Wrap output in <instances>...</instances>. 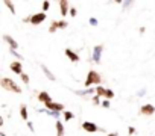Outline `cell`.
Listing matches in <instances>:
<instances>
[{
    "instance_id": "obj_1",
    "label": "cell",
    "mask_w": 155,
    "mask_h": 136,
    "mask_svg": "<svg viewBox=\"0 0 155 136\" xmlns=\"http://www.w3.org/2000/svg\"><path fill=\"white\" fill-rule=\"evenodd\" d=\"M0 86L6 91H12L15 94H21V88L12 80V79H8V77H2L0 79Z\"/></svg>"
},
{
    "instance_id": "obj_2",
    "label": "cell",
    "mask_w": 155,
    "mask_h": 136,
    "mask_svg": "<svg viewBox=\"0 0 155 136\" xmlns=\"http://www.w3.org/2000/svg\"><path fill=\"white\" fill-rule=\"evenodd\" d=\"M101 82H102V77H101V74H99L97 71H94V70H90L84 85H85V86H87V89H88L91 85H97V86H99V83H101Z\"/></svg>"
},
{
    "instance_id": "obj_3",
    "label": "cell",
    "mask_w": 155,
    "mask_h": 136,
    "mask_svg": "<svg viewBox=\"0 0 155 136\" xmlns=\"http://www.w3.org/2000/svg\"><path fill=\"white\" fill-rule=\"evenodd\" d=\"M46 18H47L46 12H38V14H32L29 18H26V21H29V23L34 24V26H38V24H41Z\"/></svg>"
},
{
    "instance_id": "obj_4",
    "label": "cell",
    "mask_w": 155,
    "mask_h": 136,
    "mask_svg": "<svg viewBox=\"0 0 155 136\" xmlns=\"http://www.w3.org/2000/svg\"><path fill=\"white\" fill-rule=\"evenodd\" d=\"M67 26H68V23H67V21H64V20H61V21H56V20H53V21L50 23L49 32H50V33H55L58 29H65Z\"/></svg>"
},
{
    "instance_id": "obj_5",
    "label": "cell",
    "mask_w": 155,
    "mask_h": 136,
    "mask_svg": "<svg viewBox=\"0 0 155 136\" xmlns=\"http://www.w3.org/2000/svg\"><path fill=\"white\" fill-rule=\"evenodd\" d=\"M102 51H104V45L99 44L93 48V54H91V60L94 63H101V57H102Z\"/></svg>"
},
{
    "instance_id": "obj_6",
    "label": "cell",
    "mask_w": 155,
    "mask_h": 136,
    "mask_svg": "<svg viewBox=\"0 0 155 136\" xmlns=\"http://www.w3.org/2000/svg\"><path fill=\"white\" fill-rule=\"evenodd\" d=\"M82 128H84L87 133H96V131H99V127H97L94 122H91V121H84V122H82Z\"/></svg>"
},
{
    "instance_id": "obj_7",
    "label": "cell",
    "mask_w": 155,
    "mask_h": 136,
    "mask_svg": "<svg viewBox=\"0 0 155 136\" xmlns=\"http://www.w3.org/2000/svg\"><path fill=\"white\" fill-rule=\"evenodd\" d=\"M11 70L15 73V74H18V76H21L23 74V63L20 62V60H14V62H11Z\"/></svg>"
},
{
    "instance_id": "obj_8",
    "label": "cell",
    "mask_w": 155,
    "mask_h": 136,
    "mask_svg": "<svg viewBox=\"0 0 155 136\" xmlns=\"http://www.w3.org/2000/svg\"><path fill=\"white\" fill-rule=\"evenodd\" d=\"M58 5H59V12H61V15H67V14L70 12V3L67 2V0H59Z\"/></svg>"
},
{
    "instance_id": "obj_9",
    "label": "cell",
    "mask_w": 155,
    "mask_h": 136,
    "mask_svg": "<svg viewBox=\"0 0 155 136\" xmlns=\"http://www.w3.org/2000/svg\"><path fill=\"white\" fill-rule=\"evenodd\" d=\"M140 113H141V115H146V116H150V115L155 113V107H153L152 104H143V106L140 107Z\"/></svg>"
},
{
    "instance_id": "obj_10",
    "label": "cell",
    "mask_w": 155,
    "mask_h": 136,
    "mask_svg": "<svg viewBox=\"0 0 155 136\" xmlns=\"http://www.w3.org/2000/svg\"><path fill=\"white\" fill-rule=\"evenodd\" d=\"M46 107H47V110H53V112H62V110H64V104H61V103H55V101L47 103Z\"/></svg>"
},
{
    "instance_id": "obj_11",
    "label": "cell",
    "mask_w": 155,
    "mask_h": 136,
    "mask_svg": "<svg viewBox=\"0 0 155 136\" xmlns=\"http://www.w3.org/2000/svg\"><path fill=\"white\" fill-rule=\"evenodd\" d=\"M65 56H67L73 63L79 62V56H78V53H76V51H73L71 48H65Z\"/></svg>"
},
{
    "instance_id": "obj_12",
    "label": "cell",
    "mask_w": 155,
    "mask_h": 136,
    "mask_svg": "<svg viewBox=\"0 0 155 136\" xmlns=\"http://www.w3.org/2000/svg\"><path fill=\"white\" fill-rule=\"evenodd\" d=\"M37 98H38L40 101H43L44 104L52 103V97H50V95H49V92H46V91H41V92L37 95Z\"/></svg>"
},
{
    "instance_id": "obj_13",
    "label": "cell",
    "mask_w": 155,
    "mask_h": 136,
    "mask_svg": "<svg viewBox=\"0 0 155 136\" xmlns=\"http://www.w3.org/2000/svg\"><path fill=\"white\" fill-rule=\"evenodd\" d=\"M3 41H6V42L11 45L12 50H17V48H18V42H17L14 38H11L9 35H3Z\"/></svg>"
},
{
    "instance_id": "obj_14",
    "label": "cell",
    "mask_w": 155,
    "mask_h": 136,
    "mask_svg": "<svg viewBox=\"0 0 155 136\" xmlns=\"http://www.w3.org/2000/svg\"><path fill=\"white\" fill-rule=\"evenodd\" d=\"M41 70H43V73H44V76L49 79V80H52V82H55L56 80V77H55V74L49 70V68L46 66V65H41Z\"/></svg>"
},
{
    "instance_id": "obj_15",
    "label": "cell",
    "mask_w": 155,
    "mask_h": 136,
    "mask_svg": "<svg viewBox=\"0 0 155 136\" xmlns=\"http://www.w3.org/2000/svg\"><path fill=\"white\" fill-rule=\"evenodd\" d=\"M20 116H21V119H25V121L29 119V115H28V106H26L25 103L20 104Z\"/></svg>"
},
{
    "instance_id": "obj_16",
    "label": "cell",
    "mask_w": 155,
    "mask_h": 136,
    "mask_svg": "<svg viewBox=\"0 0 155 136\" xmlns=\"http://www.w3.org/2000/svg\"><path fill=\"white\" fill-rule=\"evenodd\" d=\"M55 127H56V136H64V124L61 122V119H58L56 121V124H55Z\"/></svg>"
},
{
    "instance_id": "obj_17",
    "label": "cell",
    "mask_w": 155,
    "mask_h": 136,
    "mask_svg": "<svg viewBox=\"0 0 155 136\" xmlns=\"http://www.w3.org/2000/svg\"><path fill=\"white\" fill-rule=\"evenodd\" d=\"M94 92H96V88H88V89H84V91H76V95L85 97V95H90V94H94Z\"/></svg>"
},
{
    "instance_id": "obj_18",
    "label": "cell",
    "mask_w": 155,
    "mask_h": 136,
    "mask_svg": "<svg viewBox=\"0 0 155 136\" xmlns=\"http://www.w3.org/2000/svg\"><path fill=\"white\" fill-rule=\"evenodd\" d=\"M96 94H97V97H101V95L105 97V95H107V89H105L104 86L99 85V86H96Z\"/></svg>"
},
{
    "instance_id": "obj_19",
    "label": "cell",
    "mask_w": 155,
    "mask_h": 136,
    "mask_svg": "<svg viewBox=\"0 0 155 136\" xmlns=\"http://www.w3.org/2000/svg\"><path fill=\"white\" fill-rule=\"evenodd\" d=\"M73 118H74L73 112H70V110H64V119H65V121H70V119H73Z\"/></svg>"
},
{
    "instance_id": "obj_20",
    "label": "cell",
    "mask_w": 155,
    "mask_h": 136,
    "mask_svg": "<svg viewBox=\"0 0 155 136\" xmlns=\"http://www.w3.org/2000/svg\"><path fill=\"white\" fill-rule=\"evenodd\" d=\"M5 5H6V6L9 8V11H11L12 14H15V6H14V3H11L9 0H6V2H5Z\"/></svg>"
},
{
    "instance_id": "obj_21",
    "label": "cell",
    "mask_w": 155,
    "mask_h": 136,
    "mask_svg": "<svg viewBox=\"0 0 155 136\" xmlns=\"http://www.w3.org/2000/svg\"><path fill=\"white\" fill-rule=\"evenodd\" d=\"M9 53H11L14 57H17V59H21V54H20V53H17V50H12V48H9Z\"/></svg>"
},
{
    "instance_id": "obj_22",
    "label": "cell",
    "mask_w": 155,
    "mask_h": 136,
    "mask_svg": "<svg viewBox=\"0 0 155 136\" xmlns=\"http://www.w3.org/2000/svg\"><path fill=\"white\" fill-rule=\"evenodd\" d=\"M20 77H21V80L25 82V85H29V76H28L26 73H23V74H21Z\"/></svg>"
},
{
    "instance_id": "obj_23",
    "label": "cell",
    "mask_w": 155,
    "mask_h": 136,
    "mask_svg": "<svg viewBox=\"0 0 155 136\" xmlns=\"http://www.w3.org/2000/svg\"><path fill=\"white\" fill-rule=\"evenodd\" d=\"M107 100H111V98H114V92L111 91V89H107Z\"/></svg>"
},
{
    "instance_id": "obj_24",
    "label": "cell",
    "mask_w": 155,
    "mask_h": 136,
    "mask_svg": "<svg viewBox=\"0 0 155 136\" xmlns=\"http://www.w3.org/2000/svg\"><path fill=\"white\" fill-rule=\"evenodd\" d=\"M122 5H123V8H125V9H128L131 5H134V2H131V0H126V2H122Z\"/></svg>"
},
{
    "instance_id": "obj_25",
    "label": "cell",
    "mask_w": 155,
    "mask_h": 136,
    "mask_svg": "<svg viewBox=\"0 0 155 136\" xmlns=\"http://www.w3.org/2000/svg\"><path fill=\"white\" fill-rule=\"evenodd\" d=\"M68 14H70V17H76V15H78V9L73 6V8H70V12H68Z\"/></svg>"
},
{
    "instance_id": "obj_26",
    "label": "cell",
    "mask_w": 155,
    "mask_h": 136,
    "mask_svg": "<svg viewBox=\"0 0 155 136\" xmlns=\"http://www.w3.org/2000/svg\"><path fill=\"white\" fill-rule=\"evenodd\" d=\"M135 133H137V130H135L134 127H131V125H129V127H128V134H129V136H132V134H135Z\"/></svg>"
},
{
    "instance_id": "obj_27",
    "label": "cell",
    "mask_w": 155,
    "mask_h": 136,
    "mask_svg": "<svg viewBox=\"0 0 155 136\" xmlns=\"http://www.w3.org/2000/svg\"><path fill=\"white\" fill-rule=\"evenodd\" d=\"M88 21H90V24H91V26H97V23H99V21H97V18H94V17H91Z\"/></svg>"
},
{
    "instance_id": "obj_28",
    "label": "cell",
    "mask_w": 155,
    "mask_h": 136,
    "mask_svg": "<svg viewBox=\"0 0 155 136\" xmlns=\"http://www.w3.org/2000/svg\"><path fill=\"white\" fill-rule=\"evenodd\" d=\"M50 8V2H43V11H47Z\"/></svg>"
},
{
    "instance_id": "obj_29",
    "label": "cell",
    "mask_w": 155,
    "mask_h": 136,
    "mask_svg": "<svg viewBox=\"0 0 155 136\" xmlns=\"http://www.w3.org/2000/svg\"><path fill=\"white\" fill-rule=\"evenodd\" d=\"M144 94H146V88H141V89L137 92V97H143Z\"/></svg>"
},
{
    "instance_id": "obj_30",
    "label": "cell",
    "mask_w": 155,
    "mask_h": 136,
    "mask_svg": "<svg viewBox=\"0 0 155 136\" xmlns=\"http://www.w3.org/2000/svg\"><path fill=\"white\" fill-rule=\"evenodd\" d=\"M99 103H101V98H99L97 95H94V97H93V104H99Z\"/></svg>"
},
{
    "instance_id": "obj_31",
    "label": "cell",
    "mask_w": 155,
    "mask_h": 136,
    "mask_svg": "<svg viewBox=\"0 0 155 136\" xmlns=\"http://www.w3.org/2000/svg\"><path fill=\"white\" fill-rule=\"evenodd\" d=\"M28 127H29V130H31V131H35V130H34V124H32L31 121H28Z\"/></svg>"
},
{
    "instance_id": "obj_32",
    "label": "cell",
    "mask_w": 155,
    "mask_h": 136,
    "mask_svg": "<svg viewBox=\"0 0 155 136\" xmlns=\"http://www.w3.org/2000/svg\"><path fill=\"white\" fill-rule=\"evenodd\" d=\"M102 106H104V107H110V100H105V101L102 103Z\"/></svg>"
},
{
    "instance_id": "obj_33",
    "label": "cell",
    "mask_w": 155,
    "mask_h": 136,
    "mask_svg": "<svg viewBox=\"0 0 155 136\" xmlns=\"http://www.w3.org/2000/svg\"><path fill=\"white\" fill-rule=\"evenodd\" d=\"M107 136H119V133H117V131H114V133H108Z\"/></svg>"
},
{
    "instance_id": "obj_34",
    "label": "cell",
    "mask_w": 155,
    "mask_h": 136,
    "mask_svg": "<svg viewBox=\"0 0 155 136\" xmlns=\"http://www.w3.org/2000/svg\"><path fill=\"white\" fill-rule=\"evenodd\" d=\"M0 136H6V134H5L3 131H0Z\"/></svg>"
}]
</instances>
